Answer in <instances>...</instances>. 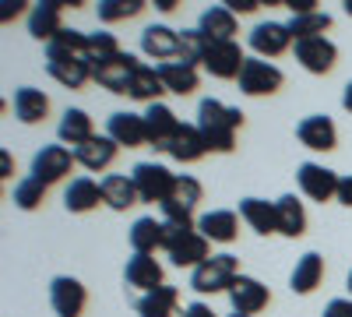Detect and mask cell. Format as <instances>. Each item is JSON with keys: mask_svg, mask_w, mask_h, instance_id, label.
Instances as JSON below:
<instances>
[{"mask_svg": "<svg viewBox=\"0 0 352 317\" xmlns=\"http://www.w3.org/2000/svg\"><path fill=\"white\" fill-rule=\"evenodd\" d=\"M243 124V113L236 106H226L219 99H201L197 106V131L208 152H232L236 149V131Z\"/></svg>", "mask_w": 352, "mask_h": 317, "instance_id": "1", "label": "cell"}, {"mask_svg": "<svg viewBox=\"0 0 352 317\" xmlns=\"http://www.w3.org/2000/svg\"><path fill=\"white\" fill-rule=\"evenodd\" d=\"M236 278H240V257H232V254H212L204 265L194 268V275H190V289L201 293V296L222 293V289L229 293Z\"/></svg>", "mask_w": 352, "mask_h": 317, "instance_id": "2", "label": "cell"}, {"mask_svg": "<svg viewBox=\"0 0 352 317\" xmlns=\"http://www.w3.org/2000/svg\"><path fill=\"white\" fill-rule=\"evenodd\" d=\"M138 67H141L138 56L120 50V53L102 56V61H96V64H92V81H99L102 89H109V92H116V96H127L131 78L138 74Z\"/></svg>", "mask_w": 352, "mask_h": 317, "instance_id": "3", "label": "cell"}, {"mask_svg": "<svg viewBox=\"0 0 352 317\" xmlns=\"http://www.w3.org/2000/svg\"><path fill=\"white\" fill-rule=\"evenodd\" d=\"M131 180H134L141 201H148V205L159 201V205H162V201H169V194L176 187V173H169L159 162H138L134 173H131Z\"/></svg>", "mask_w": 352, "mask_h": 317, "instance_id": "4", "label": "cell"}, {"mask_svg": "<svg viewBox=\"0 0 352 317\" xmlns=\"http://www.w3.org/2000/svg\"><path fill=\"white\" fill-rule=\"evenodd\" d=\"M201 184L194 177H176V187L169 194V201H162V222H187V226H197L194 222V208H197V201H201Z\"/></svg>", "mask_w": 352, "mask_h": 317, "instance_id": "5", "label": "cell"}, {"mask_svg": "<svg viewBox=\"0 0 352 317\" xmlns=\"http://www.w3.org/2000/svg\"><path fill=\"white\" fill-rule=\"evenodd\" d=\"M285 74L272 64V61H261V56H247L243 74H240V92L243 96H272L282 89Z\"/></svg>", "mask_w": 352, "mask_h": 317, "instance_id": "6", "label": "cell"}, {"mask_svg": "<svg viewBox=\"0 0 352 317\" xmlns=\"http://www.w3.org/2000/svg\"><path fill=\"white\" fill-rule=\"evenodd\" d=\"M141 117H144V131H148V145H152L155 152H169L176 131L184 127L180 120H176V113H173L166 102H152L148 109L141 113Z\"/></svg>", "mask_w": 352, "mask_h": 317, "instance_id": "7", "label": "cell"}, {"mask_svg": "<svg viewBox=\"0 0 352 317\" xmlns=\"http://www.w3.org/2000/svg\"><path fill=\"white\" fill-rule=\"evenodd\" d=\"M46 71L64 85V89H85L92 81V64L81 56L60 53V50H46Z\"/></svg>", "mask_w": 352, "mask_h": 317, "instance_id": "8", "label": "cell"}, {"mask_svg": "<svg viewBox=\"0 0 352 317\" xmlns=\"http://www.w3.org/2000/svg\"><path fill=\"white\" fill-rule=\"evenodd\" d=\"M296 180H300V190L310 197V201H331V197H338V184H342V177L335 169H328V166H317V162H303L300 166V173H296Z\"/></svg>", "mask_w": 352, "mask_h": 317, "instance_id": "9", "label": "cell"}, {"mask_svg": "<svg viewBox=\"0 0 352 317\" xmlns=\"http://www.w3.org/2000/svg\"><path fill=\"white\" fill-rule=\"evenodd\" d=\"M292 43V32H289V25L282 21H261L250 28V50L261 56V61H272V56H282Z\"/></svg>", "mask_w": 352, "mask_h": 317, "instance_id": "10", "label": "cell"}, {"mask_svg": "<svg viewBox=\"0 0 352 317\" xmlns=\"http://www.w3.org/2000/svg\"><path fill=\"white\" fill-rule=\"evenodd\" d=\"M243 64H247V56H243L236 39H232V43H212L208 53H204V71H208L212 78H222V81L240 78Z\"/></svg>", "mask_w": 352, "mask_h": 317, "instance_id": "11", "label": "cell"}, {"mask_svg": "<svg viewBox=\"0 0 352 317\" xmlns=\"http://www.w3.org/2000/svg\"><path fill=\"white\" fill-rule=\"evenodd\" d=\"M78 159H74V149H64V145H46L43 152H36V159H32V177L36 180H43L46 187L50 184H56V180H64L67 173H71V166H74Z\"/></svg>", "mask_w": 352, "mask_h": 317, "instance_id": "12", "label": "cell"}, {"mask_svg": "<svg viewBox=\"0 0 352 317\" xmlns=\"http://www.w3.org/2000/svg\"><path fill=\"white\" fill-rule=\"evenodd\" d=\"M50 303L56 310V317H81L85 303H88V293L85 285L71 275H56L50 282Z\"/></svg>", "mask_w": 352, "mask_h": 317, "instance_id": "13", "label": "cell"}, {"mask_svg": "<svg viewBox=\"0 0 352 317\" xmlns=\"http://www.w3.org/2000/svg\"><path fill=\"white\" fill-rule=\"evenodd\" d=\"M296 61L303 71L310 74H328L338 61V46L328 36H317V39H300L296 43Z\"/></svg>", "mask_w": 352, "mask_h": 317, "instance_id": "14", "label": "cell"}, {"mask_svg": "<svg viewBox=\"0 0 352 317\" xmlns=\"http://www.w3.org/2000/svg\"><path fill=\"white\" fill-rule=\"evenodd\" d=\"M141 50L144 56H152L159 64L180 61V32H173L169 25H148L141 32Z\"/></svg>", "mask_w": 352, "mask_h": 317, "instance_id": "15", "label": "cell"}, {"mask_svg": "<svg viewBox=\"0 0 352 317\" xmlns=\"http://www.w3.org/2000/svg\"><path fill=\"white\" fill-rule=\"evenodd\" d=\"M64 4L67 0H39V4L28 11V32H32V39L53 43L64 32V25H60V8Z\"/></svg>", "mask_w": 352, "mask_h": 317, "instance_id": "16", "label": "cell"}, {"mask_svg": "<svg viewBox=\"0 0 352 317\" xmlns=\"http://www.w3.org/2000/svg\"><path fill=\"white\" fill-rule=\"evenodd\" d=\"M268 300H272L268 285H261L250 275H240L236 282H232V289H229V303H232V310H236V314H250L254 317L257 310L268 307Z\"/></svg>", "mask_w": 352, "mask_h": 317, "instance_id": "17", "label": "cell"}, {"mask_svg": "<svg viewBox=\"0 0 352 317\" xmlns=\"http://www.w3.org/2000/svg\"><path fill=\"white\" fill-rule=\"evenodd\" d=\"M296 138L303 141L307 149H314V152H331L338 145V131H335L331 117H324V113H314V117L300 120Z\"/></svg>", "mask_w": 352, "mask_h": 317, "instance_id": "18", "label": "cell"}, {"mask_svg": "<svg viewBox=\"0 0 352 317\" xmlns=\"http://www.w3.org/2000/svg\"><path fill=\"white\" fill-rule=\"evenodd\" d=\"M106 134L124 149H141L148 145V131H144V117L138 113H113L109 124H106Z\"/></svg>", "mask_w": 352, "mask_h": 317, "instance_id": "19", "label": "cell"}, {"mask_svg": "<svg viewBox=\"0 0 352 317\" xmlns=\"http://www.w3.org/2000/svg\"><path fill=\"white\" fill-rule=\"evenodd\" d=\"M197 233L212 243H232L240 233V219L236 212H226V208H215V212H204L197 219Z\"/></svg>", "mask_w": 352, "mask_h": 317, "instance_id": "20", "label": "cell"}, {"mask_svg": "<svg viewBox=\"0 0 352 317\" xmlns=\"http://www.w3.org/2000/svg\"><path fill=\"white\" fill-rule=\"evenodd\" d=\"M124 278H127V285H134V289L152 293V289L162 285V265L155 261L152 254H134V257H127Z\"/></svg>", "mask_w": 352, "mask_h": 317, "instance_id": "21", "label": "cell"}, {"mask_svg": "<svg viewBox=\"0 0 352 317\" xmlns=\"http://www.w3.org/2000/svg\"><path fill=\"white\" fill-rule=\"evenodd\" d=\"M208 243H212V240H204L197 229H194V233H187V237L176 240L166 254H169V261H173L176 268H197V265H204V261L212 257Z\"/></svg>", "mask_w": 352, "mask_h": 317, "instance_id": "22", "label": "cell"}, {"mask_svg": "<svg viewBox=\"0 0 352 317\" xmlns=\"http://www.w3.org/2000/svg\"><path fill=\"white\" fill-rule=\"evenodd\" d=\"M116 141L109 138V134H96L92 141H85V145H78L74 149V159L85 166V169H92V173H99V169H106V166H113V159H116Z\"/></svg>", "mask_w": 352, "mask_h": 317, "instance_id": "23", "label": "cell"}, {"mask_svg": "<svg viewBox=\"0 0 352 317\" xmlns=\"http://www.w3.org/2000/svg\"><path fill=\"white\" fill-rule=\"evenodd\" d=\"M240 219L254 229V233L268 237L278 233V215H275V201H261V197H243L240 201Z\"/></svg>", "mask_w": 352, "mask_h": 317, "instance_id": "24", "label": "cell"}, {"mask_svg": "<svg viewBox=\"0 0 352 317\" xmlns=\"http://www.w3.org/2000/svg\"><path fill=\"white\" fill-rule=\"evenodd\" d=\"M64 205H67V212H74V215H85V212L99 208V205H102V184L88 180V177L71 180L67 190H64Z\"/></svg>", "mask_w": 352, "mask_h": 317, "instance_id": "25", "label": "cell"}, {"mask_svg": "<svg viewBox=\"0 0 352 317\" xmlns=\"http://www.w3.org/2000/svg\"><path fill=\"white\" fill-rule=\"evenodd\" d=\"M201 32L208 43H232L236 39V14H232L229 8H208L201 14Z\"/></svg>", "mask_w": 352, "mask_h": 317, "instance_id": "26", "label": "cell"}, {"mask_svg": "<svg viewBox=\"0 0 352 317\" xmlns=\"http://www.w3.org/2000/svg\"><path fill=\"white\" fill-rule=\"evenodd\" d=\"M102 201L113 208V212H127L131 205H138V187L131 177H124V173H109V177H102Z\"/></svg>", "mask_w": 352, "mask_h": 317, "instance_id": "27", "label": "cell"}, {"mask_svg": "<svg viewBox=\"0 0 352 317\" xmlns=\"http://www.w3.org/2000/svg\"><path fill=\"white\" fill-rule=\"evenodd\" d=\"M275 215H278V233L296 240L307 233V212H303V201H296L292 194H282L275 201Z\"/></svg>", "mask_w": 352, "mask_h": 317, "instance_id": "28", "label": "cell"}, {"mask_svg": "<svg viewBox=\"0 0 352 317\" xmlns=\"http://www.w3.org/2000/svg\"><path fill=\"white\" fill-rule=\"evenodd\" d=\"M320 278H324V257L320 254H303L296 261V268H292V275H289V285H292V293L307 296V293H314L320 285Z\"/></svg>", "mask_w": 352, "mask_h": 317, "instance_id": "29", "label": "cell"}, {"mask_svg": "<svg viewBox=\"0 0 352 317\" xmlns=\"http://www.w3.org/2000/svg\"><path fill=\"white\" fill-rule=\"evenodd\" d=\"M46 113H50V99L32 89V85H21V89L14 92V117L21 124H43L46 120Z\"/></svg>", "mask_w": 352, "mask_h": 317, "instance_id": "30", "label": "cell"}, {"mask_svg": "<svg viewBox=\"0 0 352 317\" xmlns=\"http://www.w3.org/2000/svg\"><path fill=\"white\" fill-rule=\"evenodd\" d=\"M169 155H173L176 162H197V159L208 155V145H204L197 124H184L180 131H176L173 145H169Z\"/></svg>", "mask_w": 352, "mask_h": 317, "instance_id": "31", "label": "cell"}, {"mask_svg": "<svg viewBox=\"0 0 352 317\" xmlns=\"http://www.w3.org/2000/svg\"><path fill=\"white\" fill-rule=\"evenodd\" d=\"M56 134H60L64 145L78 149V145H85V141L96 138V127H92V117H88L85 109H67L64 117H60V127H56Z\"/></svg>", "mask_w": 352, "mask_h": 317, "instance_id": "32", "label": "cell"}, {"mask_svg": "<svg viewBox=\"0 0 352 317\" xmlns=\"http://www.w3.org/2000/svg\"><path fill=\"white\" fill-rule=\"evenodd\" d=\"M159 67V78L166 85V92L173 96H190L197 89V67H187L180 61H169V64H155Z\"/></svg>", "mask_w": 352, "mask_h": 317, "instance_id": "33", "label": "cell"}, {"mask_svg": "<svg viewBox=\"0 0 352 317\" xmlns=\"http://www.w3.org/2000/svg\"><path fill=\"white\" fill-rule=\"evenodd\" d=\"M176 303H180V293H176L173 285H159V289H152V293H141L138 314L141 317H173Z\"/></svg>", "mask_w": 352, "mask_h": 317, "instance_id": "34", "label": "cell"}, {"mask_svg": "<svg viewBox=\"0 0 352 317\" xmlns=\"http://www.w3.org/2000/svg\"><path fill=\"white\" fill-rule=\"evenodd\" d=\"M166 92V85H162V78H159V67H148V64H141L138 67V74L131 78V89H127V96L131 99H138V102H159V96Z\"/></svg>", "mask_w": 352, "mask_h": 317, "instance_id": "35", "label": "cell"}, {"mask_svg": "<svg viewBox=\"0 0 352 317\" xmlns=\"http://www.w3.org/2000/svg\"><path fill=\"white\" fill-rule=\"evenodd\" d=\"M131 247L134 254H155L162 247V219L144 215L131 226Z\"/></svg>", "mask_w": 352, "mask_h": 317, "instance_id": "36", "label": "cell"}, {"mask_svg": "<svg viewBox=\"0 0 352 317\" xmlns=\"http://www.w3.org/2000/svg\"><path fill=\"white\" fill-rule=\"evenodd\" d=\"M289 32H292V39H317V36H324L328 28H331V14H324V11H314V14H292L289 21Z\"/></svg>", "mask_w": 352, "mask_h": 317, "instance_id": "37", "label": "cell"}, {"mask_svg": "<svg viewBox=\"0 0 352 317\" xmlns=\"http://www.w3.org/2000/svg\"><path fill=\"white\" fill-rule=\"evenodd\" d=\"M208 39H204V32L201 28H184L180 32V64H187V67H197V64H204V53H208Z\"/></svg>", "mask_w": 352, "mask_h": 317, "instance_id": "38", "label": "cell"}, {"mask_svg": "<svg viewBox=\"0 0 352 317\" xmlns=\"http://www.w3.org/2000/svg\"><path fill=\"white\" fill-rule=\"evenodd\" d=\"M144 11V0H99V21L113 25V21H124Z\"/></svg>", "mask_w": 352, "mask_h": 317, "instance_id": "39", "label": "cell"}, {"mask_svg": "<svg viewBox=\"0 0 352 317\" xmlns=\"http://www.w3.org/2000/svg\"><path fill=\"white\" fill-rule=\"evenodd\" d=\"M43 197H46V184L36 180V177H25V180L14 187V205H18L21 212L39 208V205H43Z\"/></svg>", "mask_w": 352, "mask_h": 317, "instance_id": "40", "label": "cell"}, {"mask_svg": "<svg viewBox=\"0 0 352 317\" xmlns=\"http://www.w3.org/2000/svg\"><path fill=\"white\" fill-rule=\"evenodd\" d=\"M46 50H60V53H71V56H81V61L92 64V56H88V36L78 32V28H64L60 36H56Z\"/></svg>", "mask_w": 352, "mask_h": 317, "instance_id": "41", "label": "cell"}, {"mask_svg": "<svg viewBox=\"0 0 352 317\" xmlns=\"http://www.w3.org/2000/svg\"><path fill=\"white\" fill-rule=\"evenodd\" d=\"M113 53H120L113 32H88V56H92V64L102 61V56H113Z\"/></svg>", "mask_w": 352, "mask_h": 317, "instance_id": "42", "label": "cell"}, {"mask_svg": "<svg viewBox=\"0 0 352 317\" xmlns=\"http://www.w3.org/2000/svg\"><path fill=\"white\" fill-rule=\"evenodd\" d=\"M324 317H352V300H331L324 307Z\"/></svg>", "mask_w": 352, "mask_h": 317, "instance_id": "43", "label": "cell"}, {"mask_svg": "<svg viewBox=\"0 0 352 317\" xmlns=\"http://www.w3.org/2000/svg\"><path fill=\"white\" fill-rule=\"evenodd\" d=\"M226 8L232 14H250V11H257V0H226Z\"/></svg>", "mask_w": 352, "mask_h": 317, "instance_id": "44", "label": "cell"}, {"mask_svg": "<svg viewBox=\"0 0 352 317\" xmlns=\"http://www.w3.org/2000/svg\"><path fill=\"white\" fill-rule=\"evenodd\" d=\"M338 201L352 208V173H349V177H342V184H338Z\"/></svg>", "mask_w": 352, "mask_h": 317, "instance_id": "45", "label": "cell"}, {"mask_svg": "<svg viewBox=\"0 0 352 317\" xmlns=\"http://www.w3.org/2000/svg\"><path fill=\"white\" fill-rule=\"evenodd\" d=\"M184 317H215V310L208 303H190V307H184Z\"/></svg>", "mask_w": 352, "mask_h": 317, "instance_id": "46", "label": "cell"}, {"mask_svg": "<svg viewBox=\"0 0 352 317\" xmlns=\"http://www.w3.org/2000/svg\"><path fill=\"white\" fill-rule=\"evenodd\" d=\"M25 8H21V0H14V4H11V0H4V8H0V21H11V18H18Z\"/></svg>", "mask_w": 352, "mask_h": 317, "instance_id": "47", "label": "cell"}, {"mask_svg": "<svg viewBox=\"0 0 352 317\" xmlns=\"http://www.w3.org/2000/svg\"><path fill=\"white\" fill-rule=\"evenodd\" d=\"M342 106H345V109L352 113V81L345 85V92H342Z\"/></svg>", "mask_w": 352, "mask_h": 317, "instance_id": "48", "label": "cell"}, {"mask_svg": "<svg viewBox=\"0 0 352 317\" xmlns=\"http://www.w3.org/2000/svg\"><path fill=\"white\" fill-rule=\"evenodd\" d=\"M155 8H159V11H166V14H169V11H173V8H176V0H155Z\"/></svg>", "mask_w": 352, "mask_h": 317, "instance_id": "49", "label": "cell"}, {"mask_svg": "<svg viewBox=\"0 0 352 317\" xmlns=\"http://www.w3.org/2000/svg\"><path fill=\"white\" fill-rule=\"evenodd\" d=\"M0 166H4V177H11V155H8V152L0 155Z\"/></svg>", "mask_w": 352, "mask_h": 317, "instance_id": "50", "label": "cell"}, {"mask_svg": "<svg viewBox=\"0 0 352 317\" xmlns=\"http://www.w3.org/2000/svg\"><path fill=\"white\" fill-rule=\"evenodd\" d=\"M345 11H349V14H352V0H345Z\"/></svg>", "mask_w": 352, "mask_h": 317, "instance_id": "51", "label": "cell"}, {"mask_svg": "<svg viewBox=\"0 0 352 317\" xmlns=\"http://www.w3.org/2000/svg\"><path fill=\"white\" fill-rule=\"evenodd\" d=\"M229 317H250V314H229Z\"/></svg>", "mask_w": 352, "mask_h": 317, "instance_id": "52", "label": "cell"}, {"mask_svg": "<svg viewBox=\"0 0 352 317\" xmlns=\"http://www.w3.org/2000/svg\"><path fill=\"white\" fill-rule=\"evenodd\" d=\"M349 293H352V272H349Z\"/></svg>", "mask_w": 352, "mask_h": 317, "instance_id": "53", "label": "cell"}]
</instances>
